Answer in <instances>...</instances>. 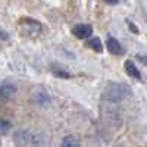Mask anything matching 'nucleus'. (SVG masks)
<instances>
[{"mask_svg":"<svg viewBox=\"0 0 147 147\" xmlns=\"http://www.w3.org/2000/svg\"><path fill=\"white\" fill-rule=\"evenodd\" d=\"M132 94V90L128 84L124 82H109L103 90V99L107 102H121L129 97Z\"/></svg>","mask_w":147,"mask_h":147,"instance_id":"1","label":"nucleus"},{"mask_svg":"<svg viewBox=\"0 0 147 147\" xmlns=\"http://www.w3.org/2000/svg\"><path fill=\"white\" fill-rule=\"evenodd\" d=\"M16 93H18V88H16L15 84L5 82V84L0 85V100L9 102V100H12L16 96Z\"/></svg>","mask_w":147,"mask_h":147,"instance_id":"2","label":"nucleus"},{"mask_svg":"<svg viewBox=\"0 0 147 147\" xmlns=\"http://www.w3.org/2000/svg\"><path fill=\"white\" fill-rule=\"evenodd\" d=\"M72 34L80 40H85V38H90L93 35V28L88 24H78V25H75L72 28Z\"/></svg>","mask_w":147,"mask_h":147,"instance_id":"3","label":"nucleus"},{"mask_svg":"<svg viewBox=\"0 0 147 147\" xmlns=\"http://www.w3.org/2000/svg\"><path fill=\"white\" fill-rule=\"evenodd\" d=\"M106 46H107V50L112 55H124L125 53V49L122 47V44L116 38H113V37H109Z\"/></svg>","mask_w":147,"mask_h":147,"instance_id":"4","label":"nucleus"},{"mask_svg":"<svg viewBox=\"0 0 147 147\" xmlns=\"http://www.w3.org/2000/svg\"><path fill=\"white\" fill-rule=\"evenodd\" d=\"M125 71L128 72V75H131L132 78L141 80V74H140V71L137 69V66L134 65L131 60H127V62H125Z\"/></svg>","mask_w":147,"mask_h":147,"instance_id":"5","label":"nucleus"},{"mask_svg":"<svg viewBox=\"0 0 147 147\" xmlns=\"http://www.w3.org/2000/svg\"><path fill=\"white\" fill-rule=\"evenodd\" d=\"M87 46H88L90 49H93L94 52H97V53H102V52H103V46H102V41H100V38H97V37H93V38H88V41H87Z\"/></svg>","mask_w":147,"mask_h":147,"instance_id":"6","label":"nucleus"},{"mask_svg":"<svg viewBox=\"0 0 147 147\" xmlns=\"http://www.w3.org/2000/svg\"><path fill=\"white\" fill-rule=\"evenodd\" d=\"M60 147H80V143L75 137H72V136H66L62 141V146Z\"/></svg>","mask_w":147,"mask_h":147,"instance_id":"7","label":"nucleus"},{"mask_svg":"<svg viewBox=\"0 0 147 147\" xmlns=\"http://www.w3.org/2000/svg\"><path fill=\"white\" fill-rule=\"evenodd\" d=\"M12 129V124L6 119H0V134L2 136H7Z\"/></svg>","mask_w":147,"mask_h":147,"instance_id":"8","label":"nucleus"},{"mask_svg":"<svg viewBox=\"0 0 147 147\" xmlns=\"http://www.w3.org/2000/svg\"><path fill=\"white\" fill-rule=\"evenodd\" d=\"M47 100H49V96L46 94V91H44L43 88H41V93H40L38 96H35V94H34V102H37L38 105H46Z\"/></svg>","mask_w":147,"mask_h":147,"instance_id":"9","label":"nucleus"},{"mask_svg":"<svg viewBox=\"0 0 147 147\" xmlns=\"http://www.w3.org/2000/svg\"><path fill=\"white\" fill-rule=\"evenodd\" d=\"M53 74L56 77H62V78H69L71 77L68 72H63V71H53Z\"/></svg>","mask_w":147,"mask_h":147,"instance_id":"10","label":"nucleus"},{"mask_svg":"<svg viewBox=\"0 0 147 147\" xmlns=\"http://www.w3.org/2000/svg\"><path fill=\"white\" fill-rule=\"evenodd\" d=\"M128 27H129V30H131L132 32H136V34L138 32V30H137V27H134V25H132V22H129V21H128Z\"/></svg>","mask_w":147,"mask_h":147,"instance_id":"11","label":"nucleus"},{"mask_svg":"<svg viewBox=\"0 0 147 147\" xmlns=\"http://www.w3.org/2000/svg\"><path fill=\"white\" fill-rule=\"evenodd\" d=\"M146 147H147V146H146Z\"/></svg>","mask_w":147,"mask_h":147,"instance_id":"12","label":"nucleus"}]
</instances>
